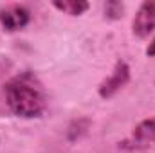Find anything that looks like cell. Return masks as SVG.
Instances as JSON below:
<instances>
[{"label":"cell","instance_id":"obj_1","mask_svg":"<svg viewBox=\"0 0 155 153\" xmlns=\"http://www.w3.org/2000/svg\"><path fill=\"white\" fill-rule=\"evenodd\" d=\"M4 94L7 106L18 117H40L47 108L45 88L33 72H20L11 77L4 86Z\"/></svg>","mask_w":155,"mask_h":153},{"label":"cell","instance_id":"obj_2","mask_svg":"<svg viewBox=\"0 0 155 153\" xmlns=\"http://www.w3.org/2000/svg\"><path fill=\"white\" fill-rule=\"evenodd\" d=\"M128 79H130V67L124 61H117L112 74L99 85V96L103 99H110L128 83Z\"/></svg>","mask_w":155,"mask_h":153},{"label":"cell","instance_id":"obj_3","mask_svg":"<svg viewBox=\"0 0 155 153\" xmlns=\"http://www.w3.org/2000/svg\"><path fill=\"white\" fill-rule=\"evenodd\" d=\"M132 31L137 38H146L150 36L155 31V0H148V2H143L135 18H134V24H132Z\"/></svg>","mask_w":155,"mask_h":153},{"label":"cell","instance_id":"obj_4","mask_svg":"<svg viewBox=\"0 0 155 153\" xmlns=\"http://www.w3.org/2000/svg\"><path fill=\"white\" fill-rule=\"evenodd\" d=\"M29 11L24 5H7L0 9V24L5 31H18L29 24Z\"/></svg>","mask_w":155,"mask_h":153},{"label":"cell","instance_id":"obj_5","mask_svg":"<svg viewBox=\"0 0 155 153\" xmlns=\"http://www.w3.org/2000/svg\"><path fill=\"white\" fill-rule=\"evenodd\" d=\"M132 137H134L137 142H141V144L155 142V117H150V119L141 121V122L134 128Z\"/></svg>","mask_w":155,"mask_h":153},{"label":"cell","instance_id":"obj_6","mask_svg":"<svg viewBox=\"0 0 155 153\" xmlns=\"http://www.w3.org/2000/svg\"><path fill=\"white\" fill-rule=\"evenodd\" d=\"M52 5L58 11L71 16H79L88 9V2H83V0H63V2H54Z\"/></svg>","mask_w":155,"mask_h":153},{"label":"cell","instance_id":"obj_7","mask_svg":"<svg viewBox=\"0 0 155 153\" xmlns=\"http://www.w3.org/2000/svg\"><path fill=\"white\" fill-rule=\"evenodd\" d=\"M105 15L108 18H119V16H123V4H119V2H108L105 5Z\"/></svg>","mask_w":155,"mask_h":153},{"label":"cell","instance_id":"obj_8","mask_svg":"<svg viewBox=\"0 0 155 153\" xmlns=\"http://www.w3.org/2000/svg\"><path fill=\"white\" fill-rule=\"evenodd\" d=\"M146 54H148L150 58H153V56H155V38H153V41L150 43V47L146 49Z\"/></svg>","mask_w":155,"mask_h":153}]
</instances>
